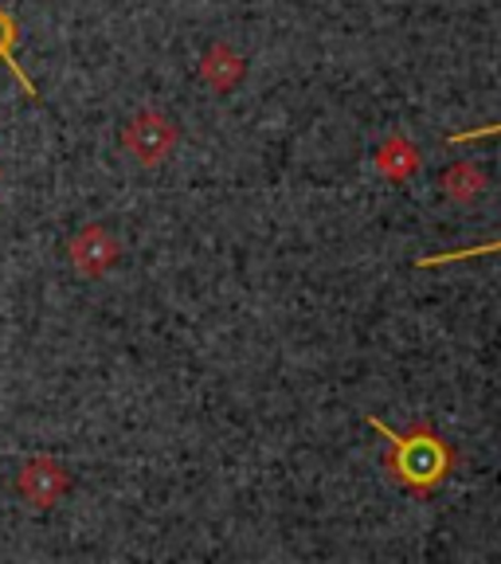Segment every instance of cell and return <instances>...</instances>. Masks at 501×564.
<instances>
[{"mask_svg": "<svg viewBox=\"0 0 501 564\" xmlns=\"http://www.w3.org/2000/svg\"><path fill=\"white\" fill-rule=\"evenodd\" d=\"M364 423L377 427V432L388 440L384 470L400 490L415 494V498H432V494L450 478L458 455L427 420L412 423L407 432H392V427H388L384 420H377V415H364Z\"/></svg>", "mask_w": 501, "mask_h": 564, "instance_id": "cell-1", "label": "cell"}, {"mask_svg": "<svg viewBox=\"0 0 501 564\" xmlns=\"http://www.w3.org/2000/svg\"><path fill=\"white\" fill-rule=\"evenodd\" d=\"M176 141H181V130H176L173 118H165L161 110H141L122 130V150L145 169L165 165V161L173 158Z\"/></svg>", "mask_w": 501, "mask_h": 564, "instance_id": "cell-2", "label": "cell"}, {"mask_svg": "<svg viewBox=\"0 0 501 564\" xmlns=\"http://www.w3.org/2000/svg\"><path fill=\"white\" fill-rule=\"evenodd\" d=\"M67 256H70L75 274H83V279H102V274H110L118 267L122 243H118L102 224H87L79 236H70Z\"/></svg>", "mask_w": 501, "mask_h": 564, "instance_id": "cell-3", "label": "cell"}, {"mask_svg": "<svg viewBox=\"0 0 501 564\" xmlns=\"http://www.w3.org/2000/svg\"><path fill=\"white\" fill-rule=\"evenodd\" d=\"M67 486H70L67 470H63L59 463H55V458H47V455L32 458V463H28V467L17 475V490L24 494L35 510H52L63 494H67Z\"/></svg>", "mask_w": 501, "mask_h": 564, "instance_id": "cell-4", "label": "cell"}, {"mask_svg": "<svg viewBox=\"0 0 501 564\" xmlns=\"http://www.w3.org/2000/svg\"><path fill=\"white\" fill-rule=\"evenodd\" d=\"M243 75H247V59L231 44H211L208 52H204L200 79L208 90H216V95H231V90L243 83Z\"/></svg>", "mask_w": 501, "mask_h": 564, "instance_id": "cell-5", "label": "cell"}, {"mask_svg": "<svg viewBox=\"0 0 501 564\" xmlns=\"http://www.w3.org/2000/svg\"><path fill=\"white\" fill-rule=\"evenodd\" d=\"M372 161H377V173L384 176V181H392V185H404V181H412V176L423 169L420 145L407 141L404 133H392V138L380 141V150Z\"/></svg>", "mask_w": 501, "mask_h": 564, "instance_id": "cell-6", "label": "cell"}, {"mask_svg": "<svg viewBox=\"0 0 501 564\" xmlns=\"http://www.w3.org/2000/svg\"><path fill=\"white\" fill-rule=\"evenodd\" d=\"M443 193L455 204H475L486 193V173L478 165H470V161H458V165H450L443 173Z\"/></svg>", "mask_w": 501, "mask_h": 564, "instance_id": "cell-7", "label": "cell"}, {"mask_svg": "<svg viewBox=\"0 0 501 564\" xmlns=\"http://www.w3.org/2000/svg\"><path fill=\"white\" fill-rule=\"evenodd\" d=\"M17 40H20V24H17V17H12V12L0 9V63L9 67V75L20 83V87H24V95H28V98H40V90H35V83L28 79L24 67H20V63H17Z\"/></svg>", "mask_w": 501, "mask_h": 564, "instance_id": "cell-8", "label": "cell"}, {"mask_svg": "<svg viewBox=\"0 0 501 564\" xmlns=\"http://www.w3.org/2000/svg\"><path fill=\"white\" fill-rule=\"evenodd\" d=\"M501 239H490V243L478 247H458V251H443V256H423L420 267H447V263H467V259H482V256H498Z\"/></svg>", "mask_w": 501, "mask_h": 564, "instance_id": "cell-9", "label": "cell"}, {"mask_svg": "<svg viewBox=\"0 0 501 564\" xmlns=\"http://www.w3.org/2000/svg\"><path fill=\"white\" fill-rule=\"evenodd\" d=\"M498 133H501V122H493V126H478V130H458V133H450V141H455V145H462V141L498 138Z\"/></svg>", "mask_w": 501, "mask_h": 564, "instance_id": "cell-10", "label": "cell"}]
</instances>
